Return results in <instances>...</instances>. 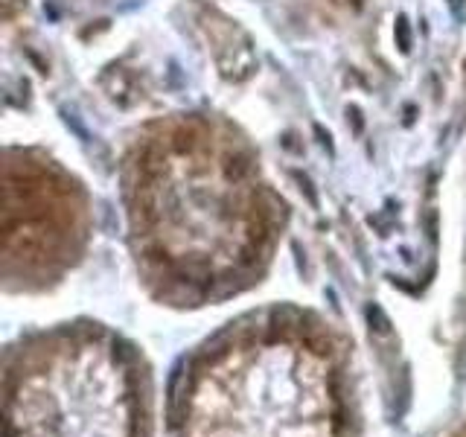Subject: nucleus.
Returning a JSON list of instances; mask_svg holds the SVG:
<instances>
[{
  "label": "nucleus",
  "instance_id": "nucleus-1",
  "mask_svg": "<svg viewBox=\"0 0 466 437\" xmlns=\"http://www.w3.org/2000/svg\"><path fill=\"white\" fill-rule=\"evenodd\" d=\"M134 262L169 306H207L251 289L283 218L256 166L204 126L146 146L126 181Z\"/></svg>",
  "mask_w": 466,
  "mask_h": 437
},
{
  "label": "nucleus",
  "instance_id": "nucleus-2",
  "mask_svg": "<svg viewBox=\"0 0 466 437\" xmlns=\"http://www.w3.org/2000/svg\"><path fill=\"white\" fill-rule=\"evenodd\" d=\"M166 437H362L347 341L306 309L242 315L184 359Z\"/></svg>",
  "mask_w": 466,
  "mask_h": 437
},
{
  "label": "nucleus",
  "instance_id": "nucleus-3",
  "mask_svg": "<svg viewBox=\"0 0 466 437\" xmlns=\"http://www.w3.org/2000/svg\"><path fill=\"white\" fill-rule=\"evenodd\" d=\"M3 437H155V379L129 338L79 321L3 359Z\"/></svg>",
  "mask_w": 466,
  "mask_h": 437
},
{
  "label": "nucleus",
  "instance_id": "nucleus-4",
  "mask_svg": "<svg viewBox=\"0 0 466 437\" xmlns=\"http://www.w3.org/2000/svg\"><path fill=\"white\" fill-rule=\"evenodd\" d=\"M91 239V210L79 184L44 164H6L3 283L44 291L61 283Z\"/></svg>",
  "mask_w": 466,
  "mask_h": 437
},
{
  "label": "nucleus",
  "instance_id": "nucleus-5",
  "mask_svg": "<svg viewBox=\"0 0 466 437\" xmlns=\"http://www.w3.org/2000/svg\"><path fill=\"white\" fill-rule=\"evenodd\" d=\"M446 437H466V420H461V423H458V426H455V429H452V432H449Z\"/></svg>",
  "mask_w": 466,
  "mask_h": 437
}]
</instances>
